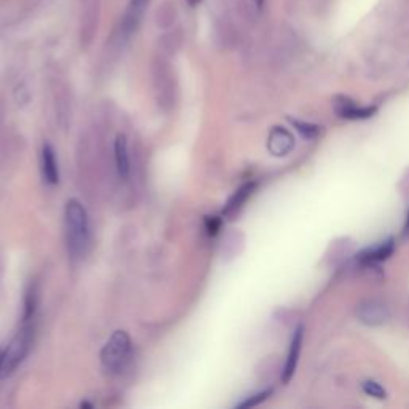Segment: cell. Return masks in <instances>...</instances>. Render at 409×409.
Instances as JSON below:
<instances>
[{
    "label": "cell",
    "instance_id": "obj_1",
    "mask_svg": "<svg viewBox=\"0 0 409 409\" xmlns=\"http://www.w3.org/2000/svg\"><path fill=\"white\" fill-rule=\"evenodd\" d=\"M64 227L69 255L79 259L90 246V223L87 209L75 198H71L64 208Z\"/></svg>",
    "mask_w": 409,
    "mask_h": 409
},
{
    "label": "cell",
    "instance_id": "obj_2",
    "mask_svg": "<svg viewBox=\"0 0 409 409\" xmlns=\"http://www.w3.org/2000/svg\"><path fill=\"white\" fill-rule=\"evenodd\" d=\"M101 363L107 373L118 374L127 368L131 357V339L125 331H115L101 351Z\"/></svg>",
    "mask_w": 409,
    "mask_h": 409
},
{
    "label": "cell",
    "instance_id": "obj_3",
    "mask_svg": "<svg viewBox=\"0 0 409 409\" xmlns=\"http://www.w3.org/2000/svg\"><path fill=\"white\" fill-rule=\"evenodd\" d=\"M32 336H34V320L21 323L19 331L16 332L12 342L5 348L2 376H10L18 366L23 363L26 355L29 352Z\"/></svg>",
    "mask_w": 409,
    "mask_h": 409
},
{
    "label": "cell",
    "instance_id": "obj_4",
    "mask_svg": "<svg viewBox=\"0 0 409 409\" xmlns=\"http://www.w3.org/2000/svg\"><path fill=\"white\" fill-rule=\"evenodd\" d=\"M149 0H130L125 15L122 18V34L125 37L133 35L138 31L139 24L146 13Z\"/></svg>",
    "mask_w": 409,
    "mask_h": 409
},
{
    "label": "cell",
    "instance_id": "obj_5",
    "mask_svg": "<svg viewBox=\"0 0 409 409\" xmlns=\"http://www.w3.org/2000/svg\"><path fill=\"white\" fill-rule=\"evenodd\" d=\"M114 157H115V168L117 175L120 179L127 181L131 175V163L130 154H128V141L125 134H118L114 143Z\"/></svg>",
    "mask_w": 409,
    "mask_h": 409
},
{
    "label": "cell",
    "instance_id": "obj_6",
    "mask_svg": "<svg viewBox=\"0 0 409 409\" xmlns=\"http://www.w3.org/2000/svg\"><path fill=\"white\" fill-rule=\"evenodd\" d=\"M40 165H42V176H44L45 182L55 186L59 181V168H58V160L55 149L50 144H44L40 155Z\"/></svg>",
    "mask_w": 409,
    "mask_h": 409
},
{
    "label": "cell",
    "instance_id": "obj_7",
    "mask_svg": "<svg viewBox=\"0 0 409 409\" xmlns=\"http://www.w3.org/2000/svg\"><path fill=\"white\" fill-rule=\"evenodd\" d=\"M303 336H304L303 328H299V330L294 332L293 341H291V347H289L288 360H287V364H284V369H283V382H289L293 378V374L296 371V366H298L300 347H303Z\"/></svg>",
    "mask_w": 409,
    "mask_h": 409
},
{
    "label": "cell",
    "instance_id": "obj_8",
    "mask_svg": "<svg viewBox=\"0 0 409 409\" xmlns=\"http://www.w3.org/2000/svg\"><path fill=\"white\" fill-rule=\"evenodd\" d=\"M294 141L287 130H282V128H277L271 134V139H268V147L275 155H287L289 150L293 149Z\"/></svg>",
    "mask_w": 409,
    "mask_h": 409
},
{
    "label": "cell",
    "instance_id": "obj_9",
    "mask_svg": "<svg viewBox=\"0 0 409 409\" xmlns=\"http://www.w3.org/2000/svg\"><path fill=\"white\" fill-rule=\"evenodd\" d=\"M336 111L339 115L347 117V118H368L369 115L374 114L373 107H366V109H362L357 104H353L352 101L348 99H342L341 102H337Z\"/></svg>",
    "mask_w": 409,
    "mask_h": 409
},
{
    "label": "cell",
    "instance_id": "obj_10",
    "mask_svg": "<svg viewBox=\"0 0 409 409\" xmlns=\"http://www.w3.org/2000/svg\"><path fill=\"white\" fill-rule=\"evenodd\" d=\"M252 189H255V184H252V182L241 186L240 189L234 193L232 198H230V200L227 202V207H225V209H224L225 216H232V214L239 211V209L245 205V202L248 200V197L251 195Z\"/></svg>",
    "mask_w": 409,
    "mask_h": 409
},
{
    "label": "cell",
    "instance_id": "obj_11",
    "mask_svg": "<svg viewBox=\"0 0 409 409\" xmlns=\"http://www.w3.org/2000/svg\"><path fill=\"white\" fill-rule=\"evenodd\" d=\"M392 251H394V245H392V241L389 243H384L378 246V248H374L373 251H369V256H366V259L368 261H382L385 259L387 256L392 255Z\"/></svg>",
    "mask_w": 409,
    "mask_h": 409
},
{
    "label": "cell",
    "instance_id": "obj_12",
    "mask_svg": "<svg viewBox=\"0 0 409 409\" xmlns=\"http://www.w3.org/2000/svg\"><path fill=\"white\" fill-rule=\"evenodd\" d=\"M268 395H271V390H266V392H262V394H257L255 396L248 398V400H246V401L239 403V405H236V406H239V408H252V406H256V405H259V403H262Z\"/></svg>",
    "mask_w": 409,
    "mask_h": 409
},
{
    "label": "cell",
    "instance_id": "obj_13",
    "mask_svg": "<svg viewBox=\"0 0 409 409\" xmlns=\"http://www.w3.org/2000/svg\"><path fill=\"white\" fill-rule=\"evenodd\" d=\"M364 390L368 392L369 395H373V396H378V398H384L385 396L384 389H382L379 384H376V382H366Z\"/></svg>",
    "mask_w": 409,
    "mask_h": 409
},
{
    "label": "cell",
    "instance_id": "obj_14",
    "mask_svg": "<svg viewBox=\"0 0 409 409\" xmlns=\"http://www.w3.org/2000/svg\"><path fill=\"white\" fill-rule=\"evenodd\" d=\"M3 355H5V348H0V376H2V366H3Z\"/></svg>",
    "mask_w": 409,
    "mask_h": 409
},
{
    "label": "cell",
    "instance_id": "obj_15",
    "mask_svg": "<svg viewBox=\"0 0 409 409\" xmlns=\"http://www.w3.org/2000/svg\"><path fill=\"white\" fill-rule=\"evenodd\" d=\"M405 235H409V214H408V220H406V227H405Z\"/></svg>",
    "mask_w": 409,
    "mask_h": 409
},
{
    "label": "cell",
    "instance_id": "obj_16",
    "mask_svg": "<svg viewBox=\"0 0 409 409\" xmlns=\"http://www.w3.org/2000/svg\"><path fill=\"white\" fill-rule=\"evenodd\" d=\"M255 3H256V5H259V7H261V5L264 3V0H255Z\"/></svg>",
    "mask_w": 409,
    "mask_h": 409
}]
</instances>
